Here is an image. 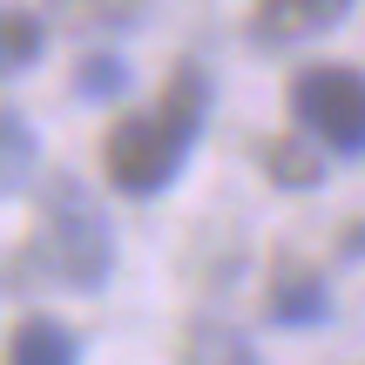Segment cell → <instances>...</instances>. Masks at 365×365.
Wrapping results in <instances>:
<instances>
[{
	"instance_id": "cell-1",
	"label": "cell",
	"mask_w": 365,
	"mask_h": 365,
	"mask_svg": "<svg viewBox=\"0 0 365 365\" xmlns=\"http://www.w3.org/2000/svg\"><path fill=\"white\" fill-rule=\"evenodd\" d=\"M203 108H210V81H203V68L182 61L156 102L135 108V115H122L115 129H108V143H102L108 182H115V190H129V196L170 190L176 170L190 163L196 135H203Z\"/></svg>"
},
{
	"instance_id": "cell-2",
	"label": "cell",
	"mask_w": 365,
	"mask_h": 365,
	"mask_svg": "<svg viewBox=\"0 0 365 365\" xmlns=\"http://www.w3.org/2000/svg\"><path fill=\"white\" fill-rule=\"evenodd\" d=\"M34 264L68 291H102L115 271V230L75 176H54L34 223Z\"/></svg>"
},
{
	"instance_id": "cell-3",
	"label": "cell",
	"mask_w": 365,
	"mask_h": 365,
	"mask_svg": "<svg viewBox=\"0 0 365 365\" xmlns=\"http://www.w3.org/2000/svg\"><path fill=\"white\" fill-rule=\"evenodd\" d=\"M291 115L339 156H365V75L359 68H304L291 81Z\"/></svg>"
},
{
	"instance_id": "cell-4",
	"label": "cell",
	"mask_w": 365,
	"mask_h": 365,
	"mask_svg": "<svg viewBox=\"0 0 365 365\" xmlns=\"http://www.w3.org/2000/svg\"><path fill=\"white\" fill-rule=\"evenodd\" d=\"M345 7L352 0H257V34L264 41H312V34H325V27H339L345 21Z\"/></svg>"
},
{
	"instance_id": "cell-5",
	"label": "cell",
	"mask_w": 365,
	"mask_h": 365,
	"mask_svg": "<svg viewBox=\"0 0 365 365\" xmlns=\"http://www.w3.org/2000/svg\"><path fill=\"white\" fill-rule=\"evenodd\" d=\"M7 359L14 365H75L81 345H75V331L54 325V318H21L14 339H7Z\"/></svg>"
},
{
	"instance_id": "cell-6",
	"label": "cell",
	"mask_w": 365,
	"mask_h": 365,
	"mask_svg": "<svg viewBox=\"0 0 365 365\" xmlns=\"http://www.w3.org/2000/svg\"><path fill=\"white\" fill-rule=\"evenodd\" d=\"M271 318L277 325H325L331 318V291L318 284V277H304V271H284L271 284Z\"/></svg>"
},
{
	"instance_id": "cell-7",
	"label": "cell",
	"mask_w": 365,
	"mask_h": 365,
	"mask_svg": "<svg viewBox=\"0 0 365 365\" xmlns=\"http://www.w3.org/2000/svg\"><path fill=\"white\" fill-rule=\"evenodd\" d=\"M264 170H271V182H284V190H318V182H325V163H318V149H312L304 129L264 143Z\"/></svg>"
},
{
	"instance_id": "cell-8",
	"label": "cell",
	"mask_w": 365,
	"mask_h": 365,
	"mask_svg": "<svg viewBox=\"0 0 365 365\" xmlns=\"http://www.w3.org/2000/svg\"><path fill=\"white\" fill-rule=\"evenodd\" d=\"M34 170H41V143H34V129H27L21 115H7V108H0V196H21Z\"/></svg>"
},
{
	"instance_id": "cell-9",
	"label": "cell",
	"mask_w": 365,
	"mask_h": 365,
	"mask_svg": "<svg viewBox=\"0 0 365 365\" xmlns=\"http://www.w3.org/2000/svg\"><path fill=\"white\" fill-rule=\"evenodd\" d=\"M34 54H41V21L21 14V7H0V81L21 75Z\"/></svg>"
},
{
	"instance_id": "cell-10",
	"label": "cell",
	"mask_w": 365,
	"mask_h": 365,
	"mask_svg": "<svg viewBox=\"0 0 365 365\" xmlns=\"http://www.w3.org/2000/svg\"><path fill=\"white\" fill-rule=\"evenodd\" d=\"M75 88L95 95V102H108V95L129 88V68H122L115 54H88V61H81V75H75Z\"/></svg>"
},
{
	"instance_id": "cell-11",
	"label": "cell",
	"mask_w": 365,
	"mask_h": 365,
	"mask_svg": "<svg viewBox=\"0 0 365 365\" xmlns=\"http://www.w3.org/2000/svg\"><path fill=\"white\" fill-rule=\"evenodd\" d=\"M223 339V331H217ZM217 339H203V345H190V359H257L250 345H217Z\"/></svg>"
}]
</instances>
